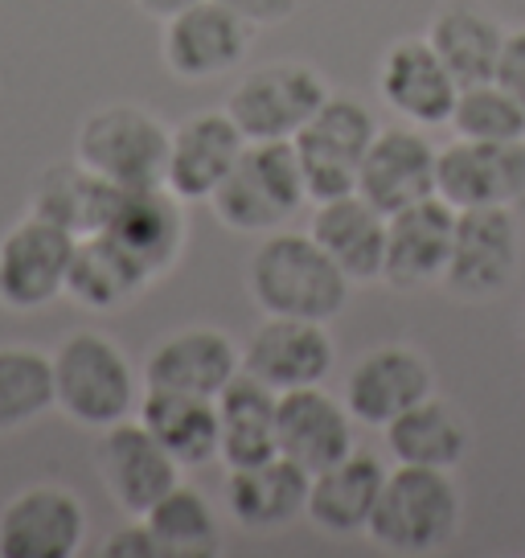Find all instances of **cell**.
I'll list each match as a JSON object with an SVG mask.
<instances>
[{
    "instance_id": "obj_1",
    "label": "cell",
    "mask_w": 525,
    "mask_h": 558,
    "mask_svg": "<svg viewBox=\"0 0 525 558\" xmlns=\"http://www.w3.org/2000/svg\"><path fill=\"white\" fill-rule=\"evenodd\" d=\"M350 279L308 230H271L246 259V292L262 316L333 320L350 304Z\"/></svg>"
},
{
    "instance_id": "obj_2",
    "label": "cell",
    "mask_w": 525,
    "mask_h": 558,
    "mask_svg": "<svg viewBox=\"0 0 525 558\" xmlns=\"http://www.w3.org/2000/svg\"><path fill=\"white\" fill-rule=\"evenodd\" d=\"M464 497L448 469L394 464L386 472L366 538L390 555H436L460 534Z\"/></svg>"
},
{
    "instance_id": "obj_3",
    "label": "cell",
    "mask_w": 525,
    "mask_h": 558,
    "mask_svg": "<svg viewBox=\"0 0 525 558\" xmlns=\"http://www.w3.org/2000/svg\"><path fill=\"white\" fill-rule=\"evenodd\" d=\"M53 357V411L74 418L78 427L103 432L141 407L136 369L107 332L78 329L62 337Z\"/></svg>"
},
{
    "instance_id": "obj_4",
    "label": "cell",
    "mask_w": 525,
    "mask_h": 558,
    "mask_svg": "<svg viewBox=\"0 0 525 558\" xmlns=\"http://www.w3.org/2000/svg\"><path fill=\"white\" fill-rule=\"evenodd\" d=\"M308 190L292 140H246L227 181L213 190V218L234 234H271L283 230L296 209H304Z\"/></svg>"
},
{
    "instance_id": "obj_5",
    "label": "cell",
    "mask_w": 525,
    "mask_h": 558,
    "mask_svg": "<svg viewBox=\"0 0 525 558\" xmlns=\"http://www.w3.org/2000/svg\"><path fill=\"white\" fill-rule=\"evenodd\" d=\"M169 136L173 128H164L148 107L107 104L83 120L74 140V160H83L90 173L111 181L115 190L164 185Z\"/></svg>"
},
{
    "instance_id": "obj_6",
    "label": "cell",
    "mask_w": 525,
    "mask_h": 558,
    "mask_svg": "<svg viewBox=\"0 0 525 558\" xmlns=\"http://www.w3.org/2000/svg\"><path fill=\"white\" fill-rule=\"evenodd\" d=\"M374 136H378V120L362 99L329 95L320 104V111L292 136L313 206L357 193V173H362V160H366Z\"/></svg>"
},
{
    "instance_id": "obj_7",
    "label": "cell",
    "mask_w": 525,
    "mask_h": 558,
    "mask_svg": "<svg viewBox=\"0 0 525 558\" xmlns=\"http://www.w3.org/2000/svg\"><path fill=\"white\" fill-rule=\"evenodd\" d=\"M333 90L308 62H267L230 87L227 111L246 140H292Z\"/></svg>"
},
{
    "instance_id": "obj_8",
    "label": "cell",
    "mask_w": 525,
    "mask_h": 558,
    "mask_svg": "<svg viewBox=\"0 0 525 558\" xmlns=\"http://www.w3.org/2000/svg\"><path fill=\"white\" fill-rule=\"evenodd\" d=\"M71 230L53 227L37 214L0 234V308L4 313H37L66 296V276L74 263Z\"/></svg>"
},
{
    "instance_id": "obj_9",
    "label": "cell",
    "mask_w": 525,
    "mask_h": 558,
    "mask_svg": "<svg viewBox=\"0 0 525 558\" xmlns=\"http://www.w3.org/2000/svg\"><path fill=\"white\" fill-rule=\"evenodd\" d=\"M522 263V222L513 206L455 209L452 259L443 271V288L460 300L501 296Z\"/></svg>"
},
{
    "instance_id": "obj_10",
    "label": "cell",
    "mask_w": 525,
    "mask_h": 558,
    "mask_svg": "<svg viewBox=\"0 0 525 558\" xmlns=\"http://www.w3.org/2000/svg\"><path fill=\"white\" fill-rule=\"evenodd\" d=\"M255 25L243 21L222 0H197L164 21L160 58L164 70L181 83H210L239 70L251 53Z\"/></svg>"
},
{
    "instance_id": "obj_11",
    "label": "cell",
    "mask_w": 525,
    "mask_h": 558,
    "mask_svg": "<svg viewBox=\"0 0 525 558\" xmlns=\"http://www.w3.org/2000/svg\"><path fill=\"white\" fill-rule=\"evenodd\" d=\"M95 464H99L107 497L127 518H144L169 488L181 485V464L160 448V439L141 418H120L103 427V436L95 444Z\"/></svg>"
},
{
    "instance_id": "obj_12",
    "label": "cell",
    "mask_w": 525,
    "mask_h": 558,
    "mask_svg": "<svg viewBox=\"0 0 525 558\" xmlns=\"http://www.w3.org/2000/svg\"><path fill=\"white\" fill-rule=\"evenodd\" d=\"M185 230H190L185 202L169 185H144V190H120L115 209L99 234L120 246L148 276V283H157L181 263Z\"/></svg>"
},
{
    "instance_id": "obj_13",
    "label": "cell",
    "mask_w": 525,
    "mask_h": 558,
    "mask_svg": "<svg viewBox=\"0 0 525 558\" xmlns=\"http://www.w3.org/2000/svg\"><path fill=\"white\" fill-rule=\"evenodd\" d=\"M87 538V509L66 485H29L0 509V558H74Z\"/></svg>"
},
{
    "instance_id": "obj_14",
    "label": "cell",
    "mask_w": 525,
    "mask_h": 558,
    "mask_svg": "<svg viewBox=\"0 0 525 558\" xmlns=\"http://www.w3.org/2000/svg\"><path fill=\"white\" fill-rule=\"evenodd\" d=\"M337 366V345L325 320L304 316H262L243 349V369L267 383L276 395L296 386L329 383Z\"/></svg>"
},
{
    "instance_id": "obj_15",
    "label": "cell",
    "mask_w": 525,
    "mask_h": 558,
    "mask_svg": "<svg viewBox=\"0 0 525 558\" xmlns=\"http://www.w3.org/2000/svg\"><path fill=\"white\" fill-rule=\"evenodd\" d=\"M427 395H436V369L427 362V353L403 341H390L357 357L341 399L357 423L382 432L390 418H399L406 407L423 402Z\"/></svg>"
},
{
    "instance_id": "obj_16",
    "label": "cell",
    "mask_w": 525,
    "mask_h": 558,
    "mask_svg": "<svg viewBox=\"0 0 525 558\" xmlns=\"http://www.w3.org/2000/svg\"><path fill=\"white\" fill-rule=\"evenodd\" d=\"M436 193L455 209L525 202V140L485 144L455 136V144L439 153Z\"/></svg>"
},
{
    "instance_id": "obj_17",
    "label": "cell",
    "mask_w": 525,
    "mask_h": 558,
    "mask_svg": "<svg viewBox=\"0 0 525 558\" xmlns=\"http://www.w3.org/2000/svg\"><path fill=\"white\" fill-rule=\"evenodd\" d=\"M436 165L439 153L423 136V128L390 123V128H378V136L369 144L362 173H357V193L390 218L423 197H436Z\"/></svg>"
},
{
    "instance_id": "obj_18",
    "label": "cell",
    "mask_w": 525,
    "mask_h": 558,
    "mask_svg": "<svg viewBox=\"0 0 525 558\" xmlns=\"http://www.w3.org/2000/svg\"><path fill=\"white\" fill-rule=\"evenodd\" d=\"M353 423L345 399H333L325 383L320 386H296L283 390L276 402V444L280 456H288L292 464L304 472H325L333 469L337 460L357 448Z\"/></svg>"
},
{
    "instance_id": "obj_19",
    "label": "cell",
    "mask_w": 525,
    "mask_h": 558,
    "mask_svg": "<svg viewBox=\"0 0 525 558\" xmlns=\"http://www.w3.org/2000/svg\"><path fill=\"white\" fill-rule=\"evenodd\" d=\"M452 239L455 206H448L439 193L390 214L382 283H390L394 292H419V288L443 283V271L452 259Z\"/></svg>"
},
{
    "instance_id": "obj_20",
    "label": "cell",
    "mask_w": 525,
    "mask_h": 558,
    "mask_svg": "<svg viewBox=\"0 0 525 558\" xmlns=\"http://www.w3.org/2000/svg\"><path fill=\"white\" fill-rule=\"evenodd\" d=\"M378 95L403 123L439 128V123L452 120L460 83L452 78V70L439 62V53L431 50L427 37H399L382 53Z\"/></svg>"
},
{
    "instance_id": "obj_21",
    "label": "cell",
    "mask_w": 525,
    "mask_h": 558,
    "mask_svg": "<svg viewBox=\"0 0 525 558\" xmlns=\"http://www.w3.org/2000/svg\"><path fill=\"white\" fill-rule=\"evenodd\" d=\"M243 369V349L230 341V332L213 325H190L169 332L144 362V390H176L218 399L227 383Z\"/></svg>"
},
{
    "instance_id": "obj_22",
    "label": "cell",
    "mask_w": 525,
    "mask_h": 558,
    "mask_svg": "<svg viewBox=\"0 0 525 558\" xmlns=\"http://www.w3.org/2000/svg\"><path fill=\"white\" fill-rule=\"evenodd\" d=\"M246 148V136L230 111H193L181 120L169 136V165H164V185L190 206V202H210L213 190L227 181L239 153Z\"/></svg>"
},
{
    "instance_id": "obj_23",
    "label": "cell",
    "mask_w": 525,
    "mask_h": 558,
    "mask_svg": "<svg viewBox=\"0 0 525 558\" xmlns=\"http://www.w3.org/2000/svg\"><path fill=\"white\" fill-rule=\"evenodd\" d=\"M386 218L362 193H345L333 202H316L308 234L325 246V255L345 271L350 283H378L386 263Z\"/></svg>"
},
{
    "instance_id": "obj_24",
    "label": "cell",
    "mask_w": 525,
    "mask_h": 558,
    "mask_svg": "<svg viewBox=\"0 0 525 558\" xmlns=\"http://www.w3.org/2000/svg\"><path fill=\"white\" fill-rule=\"evenodd\" d=\"M382 485H386L382 460L374 452H357V448H353L345 460H337L333 469L313 472L304 518H308L320 534H329V538L366 534Z\"/></svg>"
},
{
    "instance_id": "obj_25",
    "label": "cell",
    "mask_w": 525,
    "mask_h": 558,
    "mask_svg": "<svg viewBox=\"0 0 525 558\" xmlns=\"http://www.w3.org/2000/svg\"><path fill=\"white\" fill-rule=\"evenodd\" d=\"M308 485L313 472L292 464L288 456H271L262 464L230 469L227 481V506L230 518L251 530V534H276L304 518L308 506Z\"/></svg>"
},
{
    "instance_id": "obj_26",
    "label": "cell",
    "mask_w": 525,
    "mask_h": 558,
    "mask_svg": "<svg viewBox=\"0 0 525 558\" xmlns=\"http://www.w3.org/2000/svg\"><path fill=\"white\" fill-rule=\"evenodd\" d=\"M386 448L394 464H419V469H460L473 448V427L464 411H455L448 399L427 395L423 402L406 407L399 418L382 427Z\"/></svg>"
},
{
    "instance_id": "obj_27",
    "label": "cell",
    "mask_w": 525,
    "mask_h": 558,
    "mask_svg": "<svg viewBox=\"0 0 525 558\" xmlns=\"http://www.w3.org/2000/svg\"><path fill=\"white\" fill-rule=\"evenodd\" d=\"M115 197L120 190L99 173H90L83 160H62L37 177L34 193H29V214L71 230L74 239H90L107 227Z\"/></svg>"
},
{
    "instance_id": "obj_28",
    "label": "cell",
    "mask_w": 525,
    "mask_h": 558,
    "mask_svg": "<svg viewBox=\"0 0 525 558\" xmlns=\"http://www.w3.org/2000/svg\"><path fill=\"white\" fill-rule=\"evenodd\" d=\"M213 402H218V423H222L218 460H227V469H246V464H262V460L280 456V444H276L280 395L271 386L239 369Z\"/></svg>"
},
{
    "instance_id": "obj_29",
    "label": "cell",
    "mask_w": 525,
    "mask_h": 558,
    "mask_svg": "<svg viewBox=\"0 0 525 558\" xmlns=\"http://www.w3.org/2000/svg\"><path fill=\"white\" fill-rule=\"evenodd\" d=\"M136 418L160 439V448L173 456L181 469H202L218 460L222 423L218 402L202 395H176V390H144Z\"/></svg>"
},
{
    "instance_id": "obj_30",
    "label": "cell",
    "mask_w": 525,
    "mask_h": 558,
    "mask_svg": "<svg viewBox=\"0 0 525 558\" xmlns=\"http://www.w3.org/2000/svg\"><path fill=\"white\" fill-rule=\"evenodd\" d=\"M505 34L509 29H501V21L492 17L489 9H480L473 0H452V4H443L431 17L423 37L431 41L439 62L452 70L455 83L468 87V83L492 78L501 46H505Z\"/></svg>"
},
{
    "instance_id": "obj_31",
    "label": "cell",
    "mask_w": 525,
    "mask_h": 558,
    "mask_svg": "<svg viewBox=\"0 0 525 558\" xmlns=\"http://www.w3.org/2000/svg\"><path fill=\"white\" fill-rule=\"evenodd\" d=\"M144 288H148V276L111 239L103 234L78 239L71 276H66V296L74 304H83L90 313H115L141 296Z\"/></svg>"
},
{
    "instance_id": "obj_32",
    "label": "cell",
    "mask_w": 525,
    "mask_h": 558,
    "mask_svg": "<svg viewBox=\"0 0 525 558\" xmlns=\"http://www.w3.org/2000/svg\"><path fill=\"white\" fill-rule=\"evenodd\" d=\"M160 558H218L222 555V525L213 506L190 485H176L144 513Z\"/></svg>"
},
{
    "instance_id": "obj_33",
    "label": "cell",
    "mask_w": 525,
    "mask_h": 558,
    "mask_svg": "<svg viewBox=\"0 0 525 558\" xmlns=\"http://www.w3.org/2000/svg\"><path fill=\"white\" fill-rule=\"evenodd\" d=\"M53 411V357L34 345H0V436Z\"/></svg>"
},
{
    "instance_id": "obj_34",
    "label": "cell",
    "mask_w": 525,
    "mask_h": 558,
    "mask_svg": "<svg viewBox=\"0 0 525 558\" xmlns=\"http://www.w3.org/2000/svg\"><path fill=\"white\" fill-rule=\"evenodd\" d=\"M448 123H452V132L460 140H485V144L525 140V107L497 78L460 87Z\"/></svg>"
},
{
    "instance_id": "obj_35",
    "label": "cell",
    "mask_w": 525,
    "mask_h": 558,
    "mask_svg": "<svg viewBox=\"0 0 525 558\" xmlns=\"http://www.w3.org/2000/svg\"><path fill=\"white\" fill-rule=\"evenodd\" d=\"M492 78L525 107V25H517V29L505 34V46H501V58H497Z\"/></svg>"
},
{
    "instance_id": "obj_36",
    "label": "cell",
    "mask_w": 525,
    "mask_h": 558,
    "mask_svg": "<svg viewBox=\"0 0 525 558\" xmlns=\"http://www.w3.org/2000/svg\"><path fill=\"white\" fill-rule=\"evenodd\" d=\"M99 555L103 558H160L157 542H152V530L144 518H132V522L115 530L111 538L99 546Z\"/></svg>"
},
{
    "instance_id": "obj_37",
    "label": "cell",
    "mask_w": 525,
    "mask_h": 558,
    "mask_svg": "<svg viewBox=\"0 0 525 558\" xmlns=\"http://www.w3.org/2000/svg\"><path fill=\"white\" fill-rule=\"evenodd\" d=\"M222 4L234 9L243 21H251L255 29H271V25H283L296 13L300 0H222Z\"/></svg>"
},
{
    "instance_id": "obj_38",
    "label": "cell",
    "mask_w": 525,
    "mask_h": 558,
    "mask_svg": "<svg viewBox=\"0 0 525 558\" xmlns=\"http://www.w3.org/2000/svg\"><path fill=\"white\" fill-rule=\"evenodd\" d=\"M136 4H141V13H148L152 21H160V25H164V21L176 17L181 9L197 4V0H136Z\"/></svg>"
}]
</instances>
